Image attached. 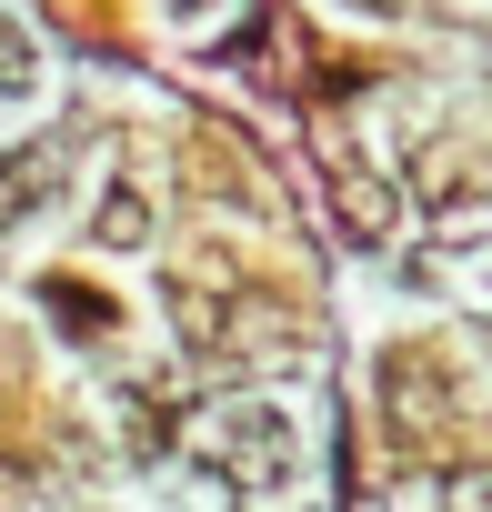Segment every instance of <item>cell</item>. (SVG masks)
I'll return each instance as SVG.
<instances>
[{"mask_svg": "<svg viewBox=\"0 0 492 512\" xmlns=\"http://www.w3.org/2000/svg\"><path fill=\"white\" fill-rule=\"evenodd\" d=\"M201 462L241 472L252 492H282V482H292V462H302V442H292V422H282L272 402H221V412L201 422Z\"/></svg>", "mask_w": 492, "mask_h": 512, "instance_id": "1", "label": "cell"}, {"mask_svg": "<svg viewBox=\"0 0 492 512\" xmlns=\"http://www.w3.org/2000/svg\"><path fill=\"white\" fill-rule=\"evenodd\" d=\"M51 191H61L51 151H11V161H0V231H21V221H31Z\"/></svg>", "mask_w": 492, "mask_h": 512, "instance_id": "2", "label": "cell"}, {"mask_svg": "<svg viewBox=\"0 0 492 512\" xmlns=\"http://www.w3.org/2000/svg\"><path fill=\"white\" fill-rule=\"evenodd\" d=\"M91 241H101V251H141V241H151V201H141L131 181H111L101 211H91Z\"/></svg>", "mask_w": 492, "mask_h": 512, "instance_id": "3", "label": "cell"}, {"mask_svg": "<svg viewBox=\"0 0 492 512\" xmlns=\"http://www.w3.org/2000/svg\"><path fill=\"white\" fill-rule=\"evenodd\" d=\"M41 81V51H31V31L21 21H0V101H21Z\"/></svg>", "mask_w": 492, "mask_h": 512, "instance_id": "4", "label": "cell"}, {"mask_svg": "<svg viewBox=\"0 0 492 512\" xmlns=\"http://www.w3.org/2000/svg\"><path fill=\"white\" fill-rule=\"evenodd\" d=\"M342 211H352V231H362V241H382V231H392V191H382V181H342Z\"/></svg>", "mask_w": 492, "mask_h": 512, "instance_id": "5", "label": "cell"}, {"mask_svg": "<svg viewBox=\"0 0 492 512\" xmlns=\"http://www.w3.org/2000/svg\"><path fill=\"white\" fill-rule=\"evenodd\" d=\"M342 11H362V21H412V0H342Z\"/></svg>", "mask_w": 492, "mask_h": 512, "instance_id": "6", "label": "cell"}, {"mask_svg": "<svg viewBox=\"0 0 492 512\" xmlns=\"http://www.w3.org/2000/svg\"><path fill=\"white\" fill-rule=\"evenodd\" d=\"M161 11H181V21H201V11H221V0H161Z\"/></svg>", "mask_w": 492, "mask_h": 512, "instance_id": "7", "label": "cell"}]
</instances>
